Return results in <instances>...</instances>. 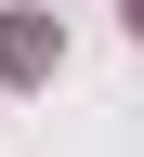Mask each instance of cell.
Listing matches in <instances>:
<instances>
[{"label": "cell", "mask_w": 144, "mask_h": 157, "mask_svg": "<svg viewBox=\"0 0 144 157\" xmlns=\"http://www.w3.org/2000/svg\"><path fill=\"white\" fill-rule=\"evenodd\" d=\"M131 26H144V0H131Z\"/></svg>", "instance_id": "7a4b0ae2"}, {"label": "cell", "mask_w": 144, "mask_h": 157, "mask_svg": "<svg viewBox=\"0 0 144 157\" xmlns=\"http://www.w3.org/2000/svg\"><path fill=\"white\" fill-rule=\"evenodd\" d=\"M0 66L13 78H53V26H39V13H0Z\"/></svg>", "instance_id": "6da1fadb"}]
</instances>
